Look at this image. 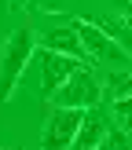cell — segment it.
Masks as SVG:
<instances>
[{
  "mask_svg": "<svg viewBox=\"0 0 132 150\" xmlns=\"http://www.w3.org/2000/svg\"><path fill=\"white\" fill-rule=\"evenodd\" d=\"M121 7H125V11H132V0H121Z\"/></svg>",
  "mask_w": 132,
  "mask_h": 150,
  "instance_id": "obj_10",
  "label": "cell"
},
{
  "mask_svg": "<svg viewBox=\"0 0 132 150\" xmlns=\"http://www.w3.org/2000/svg\"><path fill=\"white\" fill-rule=\"evenodd\" d=\"M77 66H81V59L62 55V51H48V48H44V51H40V92L51 95V92H55V88L62 84L73 70H77Z\"/></svg>",
  "mask_w": 132,
  "mask_h": 150,
  "instance_id": "obj_5",
  "label": "cell"
},
{
  "mask_svg": "<svg viewBox=\"0 0 132 150\" xmlns=\"http://www.w3.org/2000/svg\"><path fill=\"white\" fill-rule=\"evenodd\" d=\"M77 33H81V40H84V51H88V59H92V62H110V66H117V62H125V59H128L125 44L114 40V37H110L99 22L77 18Z\"/></svg>",
  "mask_w": 132,
  "mask_h": 150,
  "instance_id": "obj_3",
  "label": "cell"
},
{
  "mask_svg": "<svg viewBox=\"0 0 132 150\" xmlns=\"http://www.w3.org/2000/svg\"><path fill=\"white\" fill-rule=\"evenodd\" d=\"M40 48L73 55V59H81V62L88 59L84 40H81V33H77V22H73V26H59V29H51V33H44V37H40Z\"/></svg>",
  "mask_w": 132,
  "mask_h": 150,
  "instance_id": "obj_6",
  "label": "cell"
},
{
  "mask_svg": "<svg viewBox=\"0 0 132 150\" xmlns=\"http://www.w3.org/2000/svg\"><path fill=\"white\" fill-rule=\"evenodd\" d=\"M103 136H106V121H103L99 114H84V121H81V128H77L73 146L92 150V146H99V143H103Z\"/></svg>",
  "mask_w": 132,
  "mask_h": 150,
  "instance_id": "obj_7",
  "label": "cell"
},
{
  "mask_svg": "<svg viewBox=\"0 0 132 150\" xmlns=\"http://www.w3.org/2000/svg\"><path fill=\"white\" fill-rule=\"evenodd\" d=\"M51 106H77V110H95V103L103 99V84L99 77H95L92 70H88L84 62L77 66V70L70 73V77L62 81V84L55 88V92L48 95Z\"/></svg>",
  "mask_w": 132,
  "mask_h": 150,
  "instance_id": "obj_1",
  "label": "cell"
},
{
  "mask_svg": "<svg viewBox=\"0 0 132 150\" xmlns=\"http://www.w3.org/2000/svg\"><path fill=\"white\" fill-rule=\"evenodd\" d=\"M106 84H110V92H114L117 99H121V95H132V73H121V70H117V73L106 77Z\"/></svg>",
  "mask_w": 132,
  "mask_h": 150,
  "instance_id": "obj_8",
  "label": "cell"
},
{
  "mask_svg": "<svg viewBox=\"0 0 132 150\" xmlns=\"http://www.w3.org/2000/svg\"><path fill=\"white\" fill-rule=\"evenodd\" d=\"M29 55H33V33L29 29H15L4 40V51H0V99H11L22 70L29 66Z\"/></svg>",
  "mask_w": 132,
  "mask_h": 150,
  "instance_id": "obj_2",
  "label": "cell"
},
{
  "mask_svg": "<svg viewBox=\"0 0 132 150\" xmlns=\"http://www.w3.org/2000/svg\"><path fill=\"white\" fill-rule=\"evenodd\" d=\"M114 114L121 117V125H125V128H132V95H121V99H117Z\"/></svg>",
  "mask_w": 132,
  "mask_h": 150,
  "instance_id": "obj_9",
  "label": "cell"
},
{
  "mask_svg": "<svg viewBox=\"0 0 132 150\" xmlns=\"http://www.w3.org/2000/svg\"><path fill=\"white\" fill-rule=\"evenodd\" d=\"M81 121H84V110H77V106H55L51 121L44 125V132H40V146H48V150L73 146Z\"/></svg>",
  "mask_w": 132,
  "mask_h": 150,
  "instance_id": "obj_4",
  "label": "cell"
}]
</instances>
